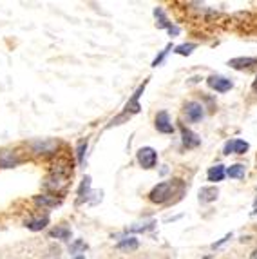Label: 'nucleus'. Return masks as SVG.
Wrapping results in <instances>:
<instances>
[{
	"instance_id": "obj_7",
	"label": "nucleus",
	"mask_w": 257,
	"mask_h": 259,
	"mask_svg": "<svg viewBox=\"0 0 257 259\" xmlns=\"http://www.w3.org/2000/svg\"><path fill=\"white\" fill-rule=\"evenodd\" d=\"M181 136H183V145H185L187 149H196V147L201 143V138L187 127H181Z\"/></svg>"
},
{
	"instance_id": "obj_18",
	"label": "nucleus",
	"mask_w": 257,
	"mask_h": 259,
	"mask_svg": "<svg viewBox=\"0 0 257 259\" xmlns=\"http://www.w3.org/2000/svg\"><path fill=\"white\" fill-rule=\"evenodd\" d=\"M196 49V44H183V46H180V47H176V53L178 55H190L192 51Z\"/></svg>"
},
{
	"instance_id": "obj_5",
	"label": "nucleus",
	"mask_w": 257,
	"mask_h": 259,
	"mask_svg": "<svg viewBox=\"0 0 257 259\" xmlns=\"http://www.w3.org/2000/svg\"><path fill=\"white\" fill-rule=\"evenodd\" d=\"M156 129L163 132V134H172L174 132V125L170 123V118H168V114L165 111L158 113V116H156Z\"/></svg>"
},
{
	"instance_id": "obj_8",
	"label": "nucleus",
	"mask_w": 257,
	"mask_h": 259,
	"mask_svg": "<svg viewBox=\"0 0 257 259\" xmlns=\"http://www.w3.org/2000/svg\"><path fill=\"white\" fill-rule=\"evenodd\" d=\"M65 185H67V176H65V174H60V172L53 174V176L45 182V187H47V189H53V191H60V189Z\"/></svg>"
},
{
	"instance_id": "obj_13",
	"label": "nucleus",
	"mask_w": 257,
	"mask_h": 259,
	"mask_svg": "<svg viewBox=\"0 0 257 259\" xmlns=\"http://www.w3.org/2000/svg\"><path fill=\"white\" fill-rule=\"evenodd\" d=\"M244 174H246V168H244V165H241V163H235V165H232V167L226 168V176L234 178V180H241V178H244Z\"/></svg>"
},
{
	"instance_id": "obj_21",
	"label": "nucleus",
	"mask_w": 257,
	"mask_h": 259,
	"mask_svg": "<svg viewBox=\"0 0 257 259\" xmlns=\"http://www.w3.org/2000/svg\"><path fill=\"white\" fill-rule=\"evenodd\" d=\"M85 248H87V245H85V243H81V241H76V243H74V245H72L71 252H72V254H74V252H76V250H85Z\"/></svg>"
},
{
	"instance_id": "obj_24",
	"label": "nucleus",
	"mask_w": 257,
	"mask_h": 259,
	"mask_svg": "<svg viewBox=\"0 0 257 259\" xmlns=\"http://www.w3.org/2000/svg\"><path fill=\"white\" fill-rule=\"evenodd\" d=\"M252 87H253V91L257 93V78H255V82H253V85H252Z\"/></svg>"
},
{
	"instance_id": "obj_25",
	"label": "nucleus",
	"mask_w": 257,
	"mask_h": 259,
	"mask_svg": "<svg viewBox=\"0 0 257 259\" xmlns=\"http://www.w3.org/2000/svg\"><path fill=\"white\" fill-rule=\"evenodd\" d=\"M76 259H85V257H83V255H78V257Z\"/></svg>"
},
{
	"instance_id": "obj_9",
	"label": "nucleus",
	"mask_w": 257,
	"mask_h": 259,
	"mask_svg": "<svg viewBox=\"0 0 257 259\" xmlns=\"http://www.w3.org/2000/svg\"><path fill=\"white\" fill-rule=\"evenodd\" d=\"M217 189L216 187H203L201 191H199V201L201 203H210V201H216L217 200Z\"/></svg>"
},
{
	"instance_id": "obj_14",
	"label": "nucleus",
	"mask_w": 257,
	"mask_h": 259,
	"mask_svg": "<svg viewBox=\"0 0 257 259\" xmlns=\"http://www.w3.org/2000/svg\"><path fill=\"white\" fill-rule=\"evenodd\" d=\"M35 203L42 205V207H56L60 205V200L54 196H35Z\"/></svg>"
},
{
	"instance_id": "obj_4",
	"label": "nucleus",
	"mask_w": 257,
	"mask_h": 259,
	"mask_svg": "<svg viewBox=\"0 0 257 259\" xmlns=\"http://www.w3.org/2000/svg\"><path fill=\"white\" fill-rule=\"evenodd\" d=\"M185 114L189 122H199V120H203L205 116L203 105L198 104V102H189V104L185 105Z\"/></svg>"
},
{
	"instance_id": "obj_19",
	"label": "nucleus",
	"mask_w": 257,
	"mask_h": 259,
	"mask_svg": "<svg viewBox=\"0 0 257 259\" xmlns=\"http://www.w3.org/2000/svg\"><path fill=\"white\" fill-rule=\"evenodd\" d=\"M85 150H87V141H80L78 143V163H83V154H85Z\"/></svg>"
},
{
	"instance_id": "obj_22",
	"label": "nucleus",
	"mask_w": 257,
	"mask_h": 259,
	"mask_svg": "<svg viewBox=\"0 0 257 259\" xmlns=\"http://www.w3.org/2000/svg\"><path fill=\"white\" fill-rule=\"evenodd\" d=\"M230 237H232V234H226V236L223 237L221 241H217V243H214V245H212V248H217V246H219V245H223V243H225V241H228V239H230Z\"/></svg>"
},
{
	"instance_id": "obj_23",
	"label": "nucleus",
	"mask_w": 257,
	"mask_h": 259,
	"mask_svg": "<svg viewBox=\"0 0 257 259\" xmlns=\"http://www.w3.org/2000/svg\"><path fill=\"white\" fill-rule=\"evenodd\" d=\"M250 259H257V250H253L252 255H250Z\"/></svg>"
},
{
	"instance_id": "obj_11",
	"label": "nucleus",
	"mask_w": 257,
	"mask_h": 259,
	"mask_svg": "<svg viewBox=\"0 0 257 259\" xmlns=\"http://www.w3.org/2000/svg\"><path fill=\"white\" fill-rule=\"evenodd\" d=\"M208 182H214V183H217V182H221L223 178L226 176V170H225V167L223 165H216V167H210L208 168Z\"/></svg>"
},
{
	"instance_id": "obj_12",
	"label": "nucleus",
	"mask_w": 257,
	"mask_h": 259,
	"mask_svg": "<svg viewBox=\"0 0 257 259\" xmlns=\"http://www.w3.org/2000/svg\"><path fill=\"white\" fill-rule=\"evenodd\" d=\"M154 15H156V19L159 20V22H158V28H167L168 31L172 33V35H178V29H176V28H172V24L168 22L167 17L163 15V11L159 10V8H156V10H154Z\"/></svg>"
},
{
	"instance_id": "obj_6",
	"label": "nucleus",
	"mask_w": 257,
	"mask_h": 259,
	"mask_svg": "<svg viewBox=\"0 0 257 259\" xmlns=\"http://www.w3.org/2000/svg\"><path fill=\"white\" fill-rule=\"evenodd\" d=\"M246 150H248V143L243 140L226 141L225 145V154H244Z\"/></svg>"
},
{
	"instance_id": "obj_10",
	"label": "nucleus",
	"mask_w": 257,
	"mask_h": 259,
	"mask_svg": "<svg viewBox=\"0 0 257 259\" xmlns=\"http://www.w3.org/2000/svg\"><path fill=\"white\" fill-rule=\"evenodd\" d=\"M228 65L234 69H248L252 65H257V58H243V56L241 58H232Z\"/></svg>"
},
{
	"instance_id": "obj_20",
	"label": "nucleus",
	"mask_w": 257,
	"mask_h": 259,
	"mask_svg": "<svg viewBox=\"0 0 257 259\" xmlns=\"http://www.w3.org/2000/svg\"><path fill=\"white\" fill-rule=\"evenodd\" d=\"M170 47H172V46H167V47H165V51H161V55H159V56H156V60H154V62H152V65H154V67H158V65L161 64V62H163V58H165V55H167L168 51H170Z\"/></svg>"
},
{
	"instance_id": "obj_17",
	"label": "nucleus",
	"mask_w": 257,
	"mask_h": 259,
	"mask_svg": "<svg viewBox=\"0 0 257 259\" xmlns=\"http://www.w3.org/2000/svg\"><path fill=\"white\" fill-rule=\"evenodd\" d=\"M118 248L120 250H136L138 248V241H136L134 237H129V239L118 243Z\"/></svg>"
},
{
	"instance_id": "obj_1",
	"label": "nucleus",
	"mask_w": 257,
	"mask_h": 259,
	"mask_svg": "<svg viewBox=\"0 0 257 259\" xmlns=\"http://www.w3.org/2000/svg\"><path fill=\"white\" fill-rule=\"evenodd\" d=\"M170 196H172V183L165 182L154 187L149 194V200L152 201V203H165Z\"/></svg>"
},
{
	"instance_id": "obj_16",
	"label": "nucleus",
	"mask_w": 257,
	"mask_h": 259,
	"mask_svg": "<svg viewBox=\"0 0 257 259\" xmlns=\"http://www.w3.org/2000/svg\"><path fill=\"white\" fill-rule=\"evenodd\" d=\"M49 234L51 237H58V239H69L71 237V230L69 228H53Z\"/></svg>"
},
{
	"instance_id": "obj_26",
	"label": "nucleus",
	"mask_w": 257,
	"mask_h": 259,
	"mask_svg": "<svg viewBox=\"0 0 257 259\" xmlns=\"http://www.w3.org/2000/svg\"><path fill=\"white\" fill-rule=\"evenodd\" d=\"M205 259H210V257H205Z\"/></svg>"
},
{
	"instance_id": "obj_15",
	"label": "nucleus",
	"mask_w": 257,
	"mask_h": 259,
	"mask_svg": "<svg viewBox=\"0 0 257 259\" xmlns=\"http://www.w3.org/2000/svg\"><path fill=\"white\" fill-rule=\"evenodd\" d=\"M47 216H44L42 219H29V221H26V227L31 228V230H42V228L47 225Z\"/></svg>"
},
{
	"instance_id": "obj_2",
	"label": "nucleus",
	"mask_w": 257,
	"mask_h": 259,
	"mask_svg": "<svg viewBox=\"0 0 257 259\" xmlns=\"http://www.w3.org/2000/svg\"><path fill=\"white\" fill-rule=\"evenodd\" d=\"M156 161H158V154L152 147H141L138 150V163L143 168H152L156 167Z\"/></svg>"
},
{
	"instance_id": "obj_3",
	"label": "nucleus",
	"mask_w": 257,
	"mask_h": 259,
	"mask_svg": "<svg viewBox=\"0 0 257 259\" xmlns=\"http://www.w3.org/2000/svg\"><path fill=\"white\" fill-rule=\"evenodd\" d=\"M207 83H208V87H210V89H214V91H217V93H226V91H230L232 87H234V83H232L228 78L219 76V74H212V76H208Z\"/></svg>"
}]
</instances>
